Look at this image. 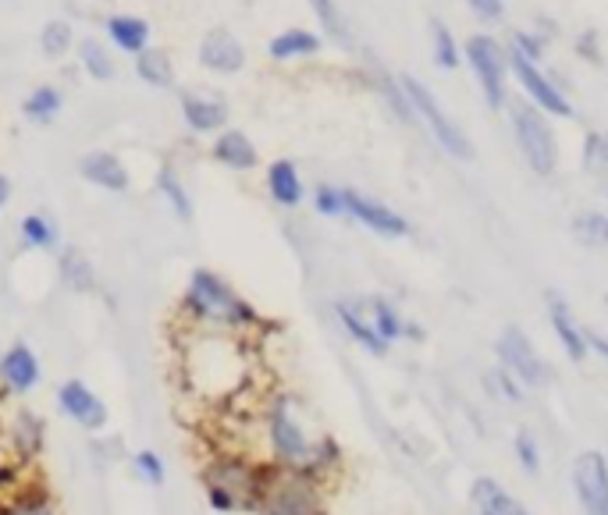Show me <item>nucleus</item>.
<instances>
[{"mask_svg": "<svg viewBox=\"0 0 608 515\" xmlns=\"http://www.w3.org/2000/svg\"><path fill=\"white\" fill-rule=\"evenodd\" d=\"M264 459L278 469H295L320 483H331L346 466V452L331 434H314L303 402L292 391H271L260 406Z\"/></svg>", "mask_w": 608, "mask_h": 515, "instance_id": "nucleus-1", "label": "nucleus"}, {"mask_svg": "<svg viewBox=\"0 0 608 515\" xmlns=\"http://www.w3.org/2000/svg\"><path fill=\"white\" fill-rule=\"evenodd\" d=\"M494 360L505 366L523 388H545L551 377V366L545 363V355L537 352V346L519 331V327H505L494 341Z\"/></svg>", "mask_w": 608, "mask_h": 515, "instance_id": "nucleus-8", "label": "nucleus"}, {"mask_svg": "<svg viewBox=\"0 0 608 515\" xmlns=\"http://www.w3.org/2000/svg\"><path fill=\"white\" fill-rule=\"evenodd\" d=\"M570 488L580 515H608V459L605 452L587 448L570 466Z\"/></svg>", "mask_w": 608, "mask_h": 515, "instance_id": "nucleus-10", "label": "nucleus"}, {"mask_svg": "<svg viewBox=\"0 0 608 515\" xmlns=\"http://www.w3.org/2000/svg\"><path fill=\"white\" fill-rule=\"evenodd\" d=\"M267 196H271L281 210L303 207V199H306L303 175H300V167H295L292 161H285V156L267 164Z\"/></svg>", "mask_w": 608, "mask_h": 515, "instance_id": "nucleus-22", "label": "nucleus"}, {"mask_svg": "<svg viewBox=\"0 0 608 515\" xmlns=\"http://www.w3.org/2000/svg\"><path fill=\"white\" fill-rule=\"evenodd\" d=\"M377 90H381V96H385L388 104H391V110L399 114V121L417 125V114H413V107H409V100H406V93H402L399 82L388 79V75H381V79H377Z\"/></svg>", "mask_w": 608, "mask_h": 515, "instance_id": "nucleus-42", "label": "nucleus"}, {"mask_svg": "<svg viewBox=\"0 0 608 515\" xmlns=\"http://www.w3.org/2000/svg\"><path fill=\"white\" fill-rule=\"evenodd\" d=\"M19 242L25 249H36V253H50L61 246V232H58V221L47 218V213H25L19 221Z\"/></svg>", "mask_w": 608, "mask_h": 515, "instance_id": "nucleus-27", "label": "nucleus"}, {"mask_svg": "<svg viewBox=\"0 0 608 515\" xmlns=\"http://www.w3.org/2000/svg\"><path fill=\"white\" fill-rule=\"evenodd\" d=\"M136 75H139V82H147L150 90H172L175 85V65L164 50L150 47V50H143L136 57Z\"/></svg>", "mask_w": 608, "mask_h": 515, "instance_id": "nucleus-30", "label": "nucleus"}, {"mask_svg": "<svg viewBox=\"0 0 608 515\" xmlns=\"http://www.w3.org/2000/svg\"><path fill=\"white\" fill-rule=\"evenodd\" d=\"M431 39H434V65L445 71L459 68V47H456V39H452L445 22H431Z\"/></svg>", "mask_w": 608, "mask_h": 515, "instance_id": "nucleus-41", "label": "nucleus"}, {"mask_svg": "<svg viewBox=\"0 0 608 515\" xmlns=\"http://www.w3.org/2000/svg\"><path fill=\"white\" fill-rule=\"evenodd\" d=\"M508 125H513L516 150L523 161H527V167L534 175L548 178L559 164V142L545 118V110H537L530 100H519V104H513V110H508Z\"/></svg>", "mask_w": 608, "mask_h": 515, "instance_id": "nucleus-6", "label": "nucleus"}, {"mask_svg": "<svg viewBox=\"0 0 608 515\" xmlns=\"http://www.w3.org/2000/svg\"><path fill=\"white\" fill-rule=\"evenodd\" d=\"M79 65L93 82H110L118 75V65H115V57H110V47L93 36L79 43Z\"/></svg>", "mask_w": 608, "mask_h": 515, "instance_id": "nucleus-31", "label": "nucleus"}, {"mask_svg": "<svg viewBox=\"0 0 608 515\" xmlns=\"http://www.w3.org/2000/svg\"><path fill=\"white\" fill-rule=\"evenodd\" d=\"M466 4H470L477 19H484V22H499L505 14L502 0H466Z\"/></svg>", "mask_w": 608, "mask_h": 515, "instance_id": "nucleus-45", "label": "nucleus"}, {"mask_svg": "<svg viewBox=\"0 0 608 515\" xmlns=\"http://www.w3.org/2000/svg\"><path fill=\"white\" fill-rule=\"evenodd\" d=\"M587 346H591V352L598 355V360H605L608 363V338L605 335H594V331H587Z\"/></svg>", "mask_w": 608, "mask_h": 515, "instance_id": "nucleus-47", "label": "nucleus"}, {"mask_svg": "<svg viewBox=\"0 0 608 515\" xmlns=\"http://www.w3.org/2000/svg\"><path fill=\"white\" fill-rule=\"evenodd\" d=\"M257 515H331L328 483L295 473V469L271 466Z\"/></svg>", "mask_w": 608, "mask_h": 515, "instance_id": "nucleus-5", "label": "nucleus"}, {"mask_svg": "<svg viewBox=\"0 0 608 515\" xmlns=\"http://www.w3.org/2000/svg\"><path fill=\"white\" fill-rule=\"evenodd\" d=\"M107 36L118 50L139 57L143 50H150V22L139 19V14H110L107 19Z\"/></svg>", "mask_w": 608, "mask_h": 515, "instance_id": "nucleus-25", "label": "nucleus"}, {"mask_svg": "<svg viewBox=\"0 0 608 515\" xmlns=\"http://www.w3.org/2000/svg\"><path fill=\"white\" fill-rule=\"evenodd\" d=\"M0 352H4V349H0Z\"/></svg>", "mask_w": 608, "mask_h": 515, "instance_id": "nucleus-50", "label": "nucleus"}, {"mask_svg": "<svg viewBox=\"0 0 608 515\" xmlns=\"http://www.w3.org/2000/svg\"><path fill=\"white\" fill-rule=\"evenodd\" d=\"M513 455H516V466L523 469V473L537 477L545 466V455H541V445H537V437L527 431V426H519V431L513 434Z\"/></svg>", "mask_w": 608, "mask_h": 515, "instance_id": "nucleus-40", "label": "nucleus"}, {"mask_svg": "<svg viewBox=\"0 0 608 515\" xmlns=\"http://www.w3.org/2000/svg\"><path fill=\"white\" fill-rule=\"evenodd\" d=\"M4 445L19 463H33L47 448V420L36 409H15L4 423Z\"/></svg>", "mask_w": 608, "mask_h": 515, "instance_id": "nucleus-16", "label": "nucleus"}, {"mask_svg": "<svg viewBox=\"0 0 608 515\" xmlns=\"http://www.w3.org/2000/svg\"><path fill=\"white\" fill-rule=\"evenodd\" d=\"M484 391L491 398H499V402H505V406H519L523 398H527V395H523L527 388H523V384L508 374L505 366H491L488 370V374H484Z\"/></svg>", "mask_w": 608, "mask_h": 515, "instance_id": "nucleus-37", "label": "nucleus"}, {"mask_svg": "<svg viewBox=\"0 0 608 515\" xmlns=\"http://www.w3.org/2000/svg\"><path fill=\"white\" fill-rule=\"evenodd\" d=\"M545 306H548V327H551V335H556L562 355H565L570 363L580 366V363H584L587 355H591L587 331L576 324L570 303H565V299H562L559 292H548V295H545Z\"/></svg>", "mask_w": 608, "mask_h": 515, "instance_id": "nucleus-17", "label": "nucleus"}, {"mask_svg": "<svg viewBox=\"0 0 608 515\" xmlns=\"http://www.w3.org/2000/svg\"><path fill=\"white\" fill-rule=\"evenodd\" d=\"M58 274H61L68 292H75V295L96 292V267H93V260L82 249H61V256H58Z\"/></svg>", "mask_w": 608, "mask_h": 515, "instance_id": "nucleus-26", "label": "nucleus"}, {"mask_svg": "<svg viewBox=\"0 0 608 515\" xmlns=\"http://www.w3.org/2000/svg\"><path fill=\"white\" fill-rule=\"evenodd\" d=\"M320 36L309 33V28H285V33H278L271 43H267V54L274 57V61H295V57H314L320 50Z\"/></svg>", "mask_w": 608, "mask_h": 515, "instance_id": "nucleus-28", "label": "nucleus"}, {"mask_svg": "<svg viewBox=\"0 0 608 515\" xmlns=\"http://www.w3.org/2000/svg\"><path fill=\"white\" fill-rule=\"evenodd\" d=\"M470 508L473 515H530L494 477H477L470 483Z\"/></svg>", "mask_w": 608, "mask_h": 515, "instance_id": "nucleus-23", "label": "nucleus"}, {"mask_svg": "<svg viewBox=\"0 0 608 515\" xmlns=\"http://www.w3.org/2000/svg\"><path fill=\"white\" fill-rule=\"evenodd\" d=\"M61 107H65V93L58 85H36V90L22 100V114L33 125H50L61 114Z\"/></svg>", "mask_w": 608, "mask_h": 515, "instance_id": "nucleus-32", "label": "nucleus"}, {"mask_svg": "<svg viewBox=\"0 0 608 515\" xmlns=\"http://www.w3.org/2000/svg\"><path fill=\"white\" fill-rule=\"evenodd\" d=\"M314 210L320 218H346V196L338 185H317L314 189Z\"/></svg>", "mask_w": 608, "mask_h": 515, "instance_id": "nucleus-43", "label": "nucleus"}, {"mask_svg": "<svg viewBox=\"0 0 608 515\" xmlns=\"http://www.w3.org/2000/svg\"><path fill=\"white\" fill-rule=\"evenodd\" d=\"M342 196H346V218L363 224L366 232H374L381 238H406L409 235V221L399 210H391L381 203V199H371L356 189H342Z\"/></svg>", "mask_w": 608, "mask_h": 515, "instance_id": "nucleus-14", "label": "nucleus"}, {"mask_svg": "<svg viewBox=\"0 0 608 515\" xmlns=\"http://www.w3.org/2000/svg\"><path fill=\"white\" fill-rule=\"evenodd\" d=\"M224 370H246V355L238 338L232 335H203L192 331V346L186 349V374L192 391H203V398H229L243 388V381H235Z\"/></svg>", "mask_w": 608, "mask_h": 515, "instance_id": "nucleus-4", "label": "nucleus"}, {"mask_svg": "<svg viewBox=\"0 0 608 515\" xmlns=\"http://www.w3.org/2000/svg\"><path fill=\"white\" fill-rule=\"evenodd\" d=\"M366 313H371V324H374V331L381 335V341H388V346L402 341L406 317L395 309V303H388V299H381V295H371L366 299Z\"/></svg>", "mask_w": 608, "mask_h": 515, "instance_id": "nucleus-33", "label": "nucleus"}, {"mask_svg": "<svg viewBox=\"0 0 608 515\" xmlns=\"http://www.w3.org/2000/svg\"><path fill=\"white\" fill-rule=\"evenodd\" d=\"M573 238L587 249H605L608 246V213L587 210L573 218Z\"/></svg>", "mask_w": 608, "mask_h": 515, "instance_id": "nucleus-34", "label": "nucleus"}, {"mask_svg": "<svg viewBox=\"0 0 608 515\" xmlns=\"http://www.w3.org/2000/svg\"><path fill=\"white\" fill-rule=\"evenodd\" d=\"M513 50H519L523 57H530V61H541V36L534 33H513V43H508Z\"/></svg>", "mask_w": 608, "mask_h": 515, "instance_id": "nucleus-44", "label": "nucleus"}, {"mask_svg": "<svg viewBox=\"0 0 608 515\" xmlns=\"http://www.w3.org/2000/svg\"><path fill=\"white\" fill-rule=\"evenodd\" d=\"M210 156H214L221 167L235 171V175H246V171L260 164V153L243 128H224V132H218L214 147H210Z\"/></svg>", "mask_w": 608, "mask_h": 515, "instance_id": "nucleus-21", "label": "nucleus"}, {"mask_svg": "<svg viewBox=\"0 0 608 515\" xmlns=\"http://www.w3.org/2000/svg\"><path fill=\"white\" fill-rule=\"evenodd\" d=\"M129 466H132V473H136L139 483H143V488L157 491V488H164V483H167V463L161 459V452L139 448V452H132Z\"/></svg>", "mask_w": 608, "mask_h": 515, "instance_id": "nucleus-35", "label": "nucleus"}, {"mask_svg": "<svg viewBox=\"0 0 608 515\" xmlns=\"http://www.w3.org/2000/svg\"><path fill=\"white\" fill-rule=\"evenodd\" d=\"M157 192H161V199L167 203V210L175 213L178 221H192V213H196V207H192V196H189V189H186V182H182V175L172 167V164H164L161 171H157Z\"/></svg>", "mask_w": 608, "mask_h": 515, "instance_id": "nucleus-29", "label": "nucleus"}, {"mask_svg": "<svg viewBox=\"0 0 608 515\" xmlns=\"http://www.w3.org/2000/svg\"><path fill=\"white\" fill-rule=\"evenodd\" d=\"M79 175L86 178L90 185H96V189H104V192H129V185H132L129 167H125L121 156L110 153V150L82 153L79 156Z\"/></svg>", "mask_w": 608, "mask_h": 515, "instance_id": "nucleus-19", "label": "nucleus"}, {"mask_svg": "<svg viewBox=\"0 0 608 515\" xmlns=\"http://www.w3.org/2000/svg\"><path fill=\"white\" fill-rule=\"evenodd\" d=\"M505 57H508V71L516 75V82L523 85V93H527V100L537 107L551 114V118H573V104L570 96H565L556 82H551L541 68H537V61H530V57H523L519 50L505 47Z\"/></svg>", "mask_w": 608, "mask_h": 515, "instance_id": "nucleus-11", "label": "nucleus"}, {"mask_svg": "<svg viewBox=\"0 0 608 515\" xmlns=\"http://www.w3.org/2000/svg\"><path fill=\"white\" fill-rule=\"evenodd\" d=\"M267 477H271V463L249 452H210L200 466L203 498L218 515L257 512Z\"/></svg>", "mask_w": 608, "mask_h": 515, "instance_id": "nucleus-3", "label": "nucleus"}, {"mask_svg": "<svg viewBox=\"0 0 608 515\" xmlns=\"http://www.w3.org/2000/svg\"><path fill=\"white\" fill-rule=\"evenodd\" d=\"M335 320H338V327H342V335L352 341V346L363 349L371 360H385V355L391 352L388 341H381V335L374 331L371 313H366V299H338Z\"/></svg>", "mask_w": 608, "mask_h": 515, "instance_id": "nucleus-15", "label": "nucleus"}, {"mask_svg": "<svg viewBox=\"0 0 608 515\" xmlns=\"http://www.w3.org/2000/svg\"><path fill=\"white\" fill-rule=\"evenodd\" d=\"M428 338V331L417 324V320H406V331H402V341H423Z\"/></svg>", "mask_w": 608, "mask_h": 515, "instance_id": "nucleus-48", "label": "nucleus"}, {"mask_svg": "<svg viewBox=\"0 0 608 515\" xmlns=\"http://www.w3.org/2000/svg\"><path fill=\"white\" fill-rule=\"evenodd\" d=\"M182 107V121L189 125V132L196 136H218L229 125V104L221 96H207V93H182L178 100Z\"/></svg>", "mask_w": 608, "mask_h": 515, "instance_id": "nucleus-20", "label": "nucleus"}, {"mask_svg": "<svg viewBox=\"0 0 608 515\" xmlns=\"http://www.w3.org/2000/svg\"><path fill=\"white\" fill-rule=\"evenodd\" d=\"M58 409L61 417H68L75 426H82L86 434H104L110 423V409L101 395H96L93 384H86L82 377L65 381L58 388Z\"/></svg>", "mask_w": 608, "mask_h": 515, "instance_id": "nucleus-12", "label": "nucleus"}, {"mask_svg": "<svg viewBox=\"0 0 608 515\" xmlns=\"http://www.w3.org/2000/svg\"><path fill=\"white\" fill-rule=\"evenodd\" d=\"M8 203H11V178L0 171V210H4Z\"/></svg>", "mask_w": 608, "mask_h": 515, "instance_id": "nucleus-49", "label": "nucleus"}, {"mask_svg": "<svg viewBox=\"0 0 608 515\" xmlns=\"http://www.w3.org/2000/svg\"><path fill=\"white\" fill-rule=\"evenodd\" d=\"M196 54H200V65L214 75H238L246 68V47L229 28H210Z\"/></svg>", "mask_w": 608, "mask_h": 515, "instance_id": "nucleus-18", "label": "nucleus"}, {"mask_svg": "<svg viewBox=\"0 0 608 515\" xmlns=\"http://www.w3.org/2000/svg\"><path fill=\"white\" fill-rule=\"evenodd\" d=\"M584 167L591 178H598L601 192L608 189V136L605 132H591L584 139Z\"/></svg>", "mask_w": 608, "mask_h": 515, "instance_id": "nucleus-38", "label": "nucleus"}, {"mask_svg": "<svg viewBox=\"0 0 608 515\" xmlns=\"http://www.w3.org/2000/svg\"><path fill=\"white\" fill-rule=\"evenodd\" d=\"M466 61H470L473 75L484 93V104L491 110L505 107V75H508V57L505 47L494 36H470L466 39Z\"/></svg>", "mask_w": 608, "mask_h": 515, "instance_id": "nucleus-9", "label": "nucleus"}, {"mask_svg": "<svg viewBox=\"0 0 608 515\" xmlns=\"http://www.w3.org/2000/svg\"><path fill=\"white\" fill-rule=\"evenodd\" d=\"M314 4V14L324 28V36H331L338 47H349V25H346V14L338 11L335 0H309Z\"/></svg>", "mask_w": 608, "mask_h": 515, "instance_id": "nucleus-39", "label": "nucleus"}, {"mask_svg": "<svg viewBox=\"0 0 608 515\" xmlns=\"http://www.w3.org/2000/svg\"><path fill=\"white\" fill-rule=\"evenodd\" d=\"M576 50H580V57H587L591 65H598V61H601V54H598V36H594V33H584V36H580Z\"/></svg>", "mask_w": 608, "mask_h": 515, "instance_id": "nucleus-46", "label": "nucleus"}, {"mask_svg": "<svg viewBox=\"0 0 608 515\" xmlns=\"http://www.w3.org/2000/svg\"><path fill=\"white\" fill-rule=\"evenodd\" d=\"M0 515H61V508L47 488H39V483H22V488L0 498Z\"/></svg>", "mask_w": 608, "mask_h": 515, "instance_id": "nucleus-24", "label": "nucleus"}, {"mask_svg": "<svg viewBox=\"0 0 608 515\" xmlns=\"http://www.w3.org/2000/svg\"><path fill=\"white\" fill-rule=\"evenodd\" d=\"M39 381H44V363H39L36 349L30 341H11L0 352V391L11 398H25L39 388Z\"/></svg>", "mask_w": 608, "mask_h": 515, "instance_id": "nucleus-13", "label": "nucleus"}, {"mask_svg": "<svg viewBox=\"0 0 608 515\" xmlns=\"http://www.w3.org/2000/svg\"><path fill=\"white\" fill-rule=\"evenodd\" d=\"M399 85H402V93L409 100V107H413V114H417V121L428 125V132H431V139L437 142V147H442L448 156H456V161H470V156H473V142L466 139L463 128L448 118L445 107L437 104L428 85H423L420 79H413V75H402Z\"/></svg>", "mask_w": 608, "mask_h": 515, "instance_id": "nucleus-7", "label": "nucleus"}, {"mask_svg": "<svg viewBox=\"0 0 608 515\" xmlns=\"http://www.w3.org/2000/svg\"><path fill=\"white\" fill-rule=\"evenodd\" d=\"M72 47H75V33L65 19H50L39 28V50H44V57H50V61H61Z\"/></svg>", "mask_w": 608, "mask_h": 515, "instance_id": "nucleus-36", "label": "nucleus"}, {"mask_svg": "<svg viewBox=\"0 0 608 515\" xmlns=\"http://www.w3.org/2000/svg\"><path fill=\"white\" fill-rule=\"evenodd\" d=\"M178 309H182V320H186L192 331H203V335L246 338L267 327L264 313L253 306L246 295H238L232 289V281H224L218 270H210V267H196L189 274Z\"/></svg>", "mask_w": 608, "mask_h": 515, "instance_id": "nucleus-2", "label": "nucleus"}]
</instances>
